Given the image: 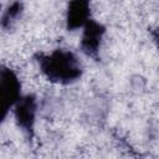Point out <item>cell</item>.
I'll list each match as a JSON object with an SVG mask.
<instances>
[{
  "label": "cell",
  "mask_w": 159,
  "mask_h": 159,
  "mask_svg": "<svg viewBox=\"0 0 159 159\" xmlns=\"http://www.w3.org/2000/svg\"><path fill=\"white\" fill-rule=\"evenodd\" d=\"M14 118L17 127L27 138H32L36 123L37 99L34 94H25L16 102L12 108Z\"/></svg>",
  "instance_id": "obj_3"
},
{
  "label": "cell",
  "mask_w": 159,
  "mask_h": 159,
  "mask_svg": "<svg viewBox=\"0 0 159 159\" xmlns=\"http://www.w3.org/2000/svg\"><path fill=\"white\" fill-rule=\"evenodd\" d=\"M152 36H153V40H154V42H155L157 47L159 48V26L152 31Z\"/></svg>",
  "instance_id": "obj_7"
},
{
  "label": "cell",
  "mask_w": 159,
  "mask_h": 159,
  "mask_svg": "<svg viewBox=\"0 0 159 159\" xmlns=\"http://www.w3.org/2000/svg\"><path fill=\"white\" fill-rule=\"evenodd\" d=\"M82 29L83 32L80 43L81 51L86 56L93 60H98L99 48L103 41V36L106 34V27L94 19H91Z\"/></svg>",
  "instance_id": "obj_4"
},
{
  "label": "cell",
  "mask_w": 159,
  "mask_h": 159,
  "mask_svg": "<svg viewBox=\"0 0 159 159\" xmlns=\"http://www.w3.org/2000/svg\"><path fill=\"white\" fill-rule=\"evenodd\" d=\"M37 63L42 75L58 84H71L78 81L83 73V67L76 53L66 48H56L50 53L39 55Z\"/></svg>",
  "instance_id": "obj_1"
},
{
  "label": "cell",
  "mask_w": 159,
  "mask_h": 159,
  "mask_svg": "<svg viewBox=\"0 0 159 159\" xmlns=\"http://www.w3.org/2000/svg\"><path fill=\"white\" fill-rule=\"evenodd\" d=\"M91 19V0H70L66 10V27L70 31L82 29Z\"/></svg>",
  "instance_id": "obj_5"
},
{
  "label": "cell",
  "mask_w": 159,
  "mask_h": 159,
  "mask_svg": "<svg viewBox=\"0 0 159 159\" xmlns=\"http://www.w3.org/2000/svg\"><path fill=\"white\" fill-rule=\"evenodd\" d=\"M22 12V4L19 0L12 1L11 4L7 5V7L4 10L2 16H1V26L2 29H9L12 26V24L20 17Z\"/></svg>",
  "instance_id": "obj_6"
},
{
  "label": "cell",
  "mask_w": 159,
  "mask_h": 159,
  "mask_svg": "<svg viewBox=\"0 0 159 159\" xmlns=\"http://www.w3.org/2000/svg\"><path fill=\"white\" fill-rule=\"evenodd\" d=\"M0 91H1V120H5L9 111L14 108L21 98V82L17 75L9 67L2 66L0 71Z\"/></svg>",
  "instance_id": "obj_2"
}]
</instances>
